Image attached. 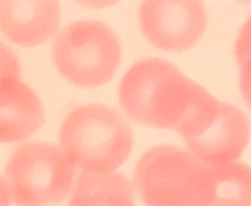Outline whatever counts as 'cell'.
<instances>
[{
  "label": "cell",
  "mask_w": 251,
  "mask_h": 206,
  "mask_svg": "<svg viewBox=\"0 0 251 206\" xmlns=\"http://www.w3.org/2000/svg\"><path fill=\"white\" fill-rule=\"evenodd\" d=\"M119 99L123 110L138 124L178 132L192 124L214 97L172 62L148 58L127 70Z\"/></svg>",
  "instance_id": "1"
},
{
  "label": "cell",
  "mask_w": 251,
  "mask_h": 206,
  "mask_svg": "<svg viewBox=\"0 0 251 206\" xmlns=\"http://www.w3.org/2000/svg\"><path fill=\"white\" fill-rule=\"evenodd\" d=\"M134 184L148 206H212L214 166L170 145L150 149L138 161Z\"/></svg>",
  "instance_id": "2"
},
{
  "label": "cell",
  "mask_w": 251,
  "mask_h": 206,
  "mask_svg": "<svg viewBox=\"0 0 251 206\" xmlns=\"http://www.w3.org/2000/svg\"><path fill=\"white\" fill-rule=\"evenodd\" d=\"M61 149L85 172L105 174L118 169L133 147L131 127L120 112L99 103L69 112L59 132Z\"/></svg>",
  "instance_id": "3"
},
{
  "label": "cell",
  "mask_w": 251,
  "mask_h": 206,
  "mask_svg": "<svg viewBox=\"0 0 251 206\" xmlns=\"http://www.w3.org/2000/svg\"><path fill=\"white\" fill-rule=\"evenodd\" d=\"M75 166L54 144L30 142L13 153L2 184L18 206H48L67 197L74 179Z\"/></svg>",
  "instance_id": "4"
},
{
  "label": "cell",
  "mask_w": 251,
  "mask_h": 206,
  "mask_svg": "<svg viewBox=\"0 0 251 206\" xmlns=\"http://www.w3.org/2000/svg\"><path fill=\"white\" fill-rule=\"evenodd\" d=\"M121 55L117 33L108 24L95 20L68 24L52 43V56L60 72L80 87H96L110 81Z\"/></svg>",
  "instance_id": "5"
},
{
  "label": "cell",
  "mask_w": 251,
  "mask_h": 206,
  "mask_svg": "<svg viewBox=\"0 0 251 206\" xmlns=\"http://www.w3.org/2000/svg\"><path fill=\"white\" fill-rule=\"evenodd\" d=\"M139 20L152 44L174 52L193 46L206 26L205 8L200 1L146 0L139 8Z\"/></svg>",
  "instance_id": "6"
},
{
  "label": "cell",
  "mask_w": 251,
  "mask_h": 206,
  "mask_svg": "<svg viewBox=\"0 0 251 206\" xmlns=\"http://www.w3.org/2000/svg\"><path fill=\"white\" fill-rule=\"evenodd\" d=\"M7 56L0 83V140L17 143L30 138L45 122V111L34 90L20 80L17 58Z\"/></svg>",
  "instance_id": "7"
},
{
  "label": "cell",
  "mask_w": 251,
  "mask_h": 206,
  "mask_svg": "<svg viewBox=\"0 0 251 206\" xmlns=\"http://www.w3.org/2000/svg\"><path fill=\"white\" fill-rule=\"evenodd\" d=\"M61 7L55 0H1L0 26L11 41L34 46L49 39L58 30Z\"/></svg>",
  "instance_id": "8"
},
{
  "label": "cell",
  "mask_w": 251,
  "mask_h": 206,
  "mask_svg": "<svg viewBox=\"0 0 251 206\" xmlns=\"http://www.w3.org/2000/svg\"><path fill=\"white\" fill-rule=\"evenodd\" d=\"M69 206H134L131 184L121 172L84 171L79 176Z\"/></svg>",
  "instance_id": "9"
},
{
  "label": "cell",
  "mask_w": 251,
  "mask_h": 206,
  "mask_svg": "<svg viewBox=\"0 0 251 206\" xmlns=\"http://www.w3.org/2000/svg\"><path fill=\"white\" fill-rule=\"evenodd\" d=\"M212 206H251V168L242 162L214 165Z\"/></svg>",
  "instance_id": "10"
},
{
  "label": "cell",
  "mask_w": 251,
  "mask_h": 206,
  "mask_svg": "<svg viewBox=\"0 0 251 206\" xmlns=\"http://www.w3.org/2000/svg\"><path fill=\"white\" fill-rule=\"evenodd\" d=\"M234 52L239 66L241 93L251 109V14L238 34Z\"/></svg>",
  "instance_id": "11"
}]
</instances>
